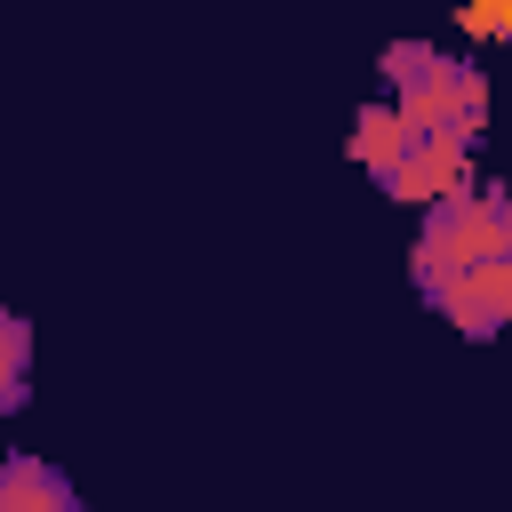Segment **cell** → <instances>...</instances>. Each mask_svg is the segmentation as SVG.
Masks as SVG:
<instances>
[{
    "label": "cell",
    "instance_id": "6da1fadb",
    "mask_svg": "<svg viewBox=\"0 0 512 512\" xmlns=\"http://www.w3.org/2000/svg\"><path fill=\"white\" fill-rule=\"evenodd\" d=\"M384 104L416 128V136H448V144H480V128H488V72L472 64V56H456V48H432V40H392L384 56Z\"/></svg>",
    "mask_w": 512,
    "mask_h": 512
},
{
    "label": "cell",
    "instance_id": "7a4b0ae2",
    "mask_svg": "<svg viewBox=\"0 0 512 512\" xmlns=\"http://www.w3.org/2000/svg\"><path fill=\"white\" fill-rule=\"evenodd\" d=\"M496 256H512V192L504 184H464L440 208H424L416 248H408V272L432 296V288H448V280H464V272H480Z\"/></svg>",
    "mask_w": 512,
    "mask_h": 512
},
{
    "label": "cell",
    "instance_id": "3957f363",
    "mask_svg": "<svg viewBox=\"0 0 512 512\" xmlns=\"http://www.w3.org/2000/svg\"><path fill=\"white\" fill-rule=\"evenodd\" d=\"M424 304H432L456 336H472V344L504 336V328H512V256H496V264H480V272H464V280L432 288Z\"/></svg>",
    "mask_w": 512,
    "mask_h": 512
},
{
    "label": "cell",
    "instance_id": "277c9868",
    "mask_svg": "<svg viewBox=\"0 0 512 512\" xmlns=\"http://www.w3.org/2000/svg\"><path fill=\"white\" fill-rule=\"evenodd\" d=\"M464 184H472V152L448 144V136H416V128H408V152L392 160V176H384L376 192H392V200H408V208H440V200L464 192Z\"/></svg>",
    "mask_w": 512,
    "mask_h": 512
},
{
    "label": "cell",
    "instance_id": "5b68a950",
    "mask_svg": "<svg viewBox=\"0 0 512 512\" xmlns=\"http://www.w3.org/2000/svg\"><path fill=\"white\" fill-rule=\"evenodd\" d=\"M0 512H88V496L48 456H0Z\"/></svg>",
    "mask_w": 512,
    "mask_h": 512
},
{
    "label": "cell",
    "instance_id": "8992f818",
    "mask_svg": "<svg viewBox=\"0 0 512 512\" xmlns=\"http://www.w3.org/2000/svg\"><path fill=\"white\" fill-rule=\"evenodd\" d=\"M400 152H408V120H400L392 104H360V120H352V160H360V168L384 184Z\"/></svg>",
    "mask_w": 512,
    "mask_h": 512
},
{
    "label": "cell",
    "instance_id": "52a82bcc",
    "mask_svg": "<svg viewBox=\"0 0 512 512\" xmlns=\"http://www.w3.org/2000/svg\"><path fill=\"white\" fill-rule=\"evenodd\" d=\"M32 400V320L0 304V416H16Z\"/></svg>",
    "mask_w": 512,
    "mask_h": 512
}]
</instances>
